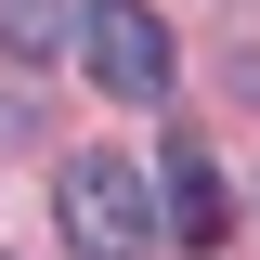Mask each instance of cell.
Here are the masks:
<instances>
[{
  "label": "cell",
  "mask_w": 260,
  "mask_h": 260,
  "mask_svg": "<svg viewBox=\"0 0 260 260\" xmlns=\"http://www.w3.org/2000/svg\"><path fill=\"white\" fill-rule=\"evenodd\" d=\"M52 221H65L78 260H143V247H156V195H143L130 156H78V169L52 182Z\"/></svg>",
  "instance_id": "obj_1"
},
{
  "label": "cell",
  "mask_w": 260,
  "mask_h": 260,
  "mask_svg": "<svg viewBox=\"0 0 260 260\" xmlns=\"http://www.w3.org/2000/svg\"><path fill=\"white\" fill-rule=\"evenodd\" d=\"M65 52L91 65L117 104H156L169 91V26L143 13V0H78V39H65Z\"/></svg>",
  "instance_id": "obj_2"
},
{
  "label": "cell",
  "mask_w": 260,
  "mask_h": 260,
  "mask_svg": "<svg viewBox=\"0 0 260 260\" xmlns=\"http://www.w3.org/2000/svg\"><path fill=\"white\" fill-rule=\"evenodd\" d=\"M156 221L182 234V247H221V234H234V195H221V169L195 156V143H169V156H156Z\"/></svg>",
  "instance_id": "obj_3"
},
{
  "label": "cell",
  "mask_w": 260,
  "mask_h": 260,
  "mask_svg": "<svg viewBox=\"0 0 260 260\" xmlns=\"http://www.w3.org/2000/svg\"><path fill=\"white\" fill-rule=\"evenodd\" d=\"M65 39H78V0H0V52H13V65L65 52Z\"/></svg>",
  "instance_id": "obj_4"
}]
</instances>
